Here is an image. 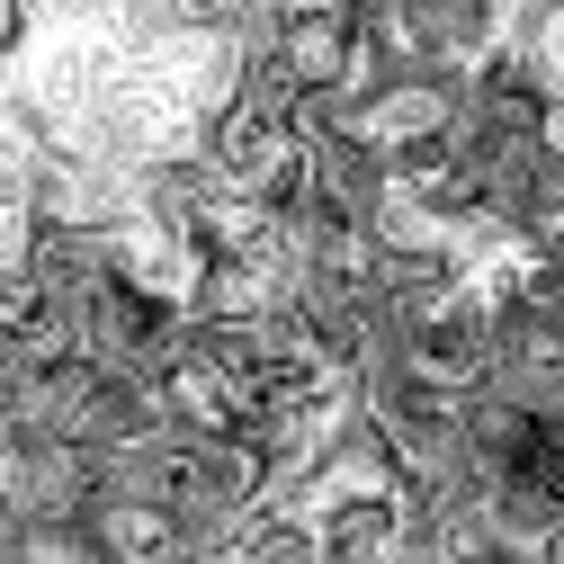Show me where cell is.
Segmentation results:
<instances>
[{
  "mask_svg": "<svg viewBox=\"0 0 564 564\" xmlns=\"http://www.w3.org/2000/svg\"><path fill=\"white\" fill-rule=\"evenodd\" d=\"M28 36H36V0H0V73L28 54Z\"/></svg>",
  "mask_w": 564,
  "mask_h": 564,
  "instance_id": "2",
  "label": "cell"
},
{
  "mask_svg": "<svg viewBox=\"0 0 564 564\" xmlns=\"http://www.w3.org/2000/svg\"><path fill=\"white\" fill-rule=\"evenodd\" d=\"M242 0H117V36L171 45V36H234Z\"/></svg>",
  "mask_w": 564,
  "mask_h": 564,
  "instance_id": "1",
  "label": "cell"
}]
</instances>
